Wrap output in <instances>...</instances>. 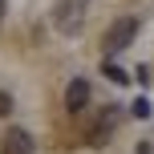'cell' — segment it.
<instances>
[{
	"label": "cell",
	"mask_w": 154,
	"mask_h": 154,
	"mask_svg": "<svg viewBox=\"0 0 154 154\" xmlns=\"http://www.w3.org/2000/svg\"><path fill=\"white\" fill-rule=\"evenodd\" d=\"M134 154H154V146H150V142H138V150H134Z\"/></svg>",
	"instance_id": "9"
},
{
	"label": "cell",
	"mask_w": 154,
	"mask_h": 154,
	"mask_svg": "<svg viewBox=\"0 0 154 154\" xmlns=\"http://www.w3.org/2000/svg\"><path fill=\"white\" fill-rule=\"evenodd\" d=\"M0 20H4V0H0Z\"/></svg>",
	"instance_id": "10"
},
{
	"label": "cell",
	"mask_w": 154,
	"mask_h": 154,
	"mask_svg": "<svg viewBox=\"0 0 154 154\" xmlns=\"http://www.w3.org/2000/svg\"><path fill=\"white\" fill-rule=\"evenodd\" d=\"M130 114H134V118H150V114H154V106H150L146 97H138V101L130 106Z\"/></svg>",
	"instance_id": "7"
},
{
	"label": "cell",
	"mask_w": 154,
	"mask_h": 154,
	"mask_svg": "<svg viewBox=\"0 0 154 154\" xmlns=\"http://www.w3.org/2000/svg\"><path fill=\"white\" fill-rule=\"evenodd\" d=\"M101 73H106L114 85H126V81H130V73H126V69H118L114 61H106V65H101Z\"/></svg>",
	"instance_id": "6"
},
{
	"label": "cell",
	"mask_w": 154,
	"mask_h": 154,
	"mask_svg": "<svg viewBox=\"0 0 154 154\" xmlns=\"http://www.w3.org/2000/svg\"><path fill=\"white\" fill-rule=\"evenodd\" d=\"M134 37H138V20L134 16H122V20H114L106 29V41L101 45H106V53H122V49L134 45Z\"/></svg>",
	"instance_id": "2"
},
{
	"label": "cell",
	"mask_w": 154,
	"mask_h": 154,
	"mask_svg": "<svg viewBox=\"0 0 154 154\" xmlns=\"http://www.w3.org/2000/svg\"><path fill=\"white\" fill-rule=\"evenodd\" d=\"M0 154H37V142H32V134H29V130L12 126V130L0 138Z\"/></svg>",
	"instance_id": "3"
},
{
	"label": "cell",
	"mask_w": 154,
	"mask_h": 154,
	"mask_svg": "<svg viewBox=\"0 0 154 154\" xmlns=\"http://www.w3.org/2000/svg\"><path fill=\"white\" fill-rule=\"evenodd\" d=\"M114 126H118V106H106V114L97 118V126L85 134V138H89V146H106V138L114 134Z\"/></svg>",
	"instance_id": "5"
},
{
	"label": "cell",
	"mask_w": 154,
	"mask_h": 154,
	"mask_svg": "<svg viewBox=\"0 0 154 154\" xmlns=\"http://www.w3.org/2000/svg\"><path fill=\"white\" fill-rule=\"evenodd\" d=\"M85 12H89V0H57L53 4V29L73 37V32H81Z\"/></svg>",
	"instance_id": "1"
},
{
	"label": "cell",
	"mask_w": 154,
	"mask_h": 154,
	"mask_svg": "<svg viewBox=\"0 0 154 154\" xmlns=\"http://www.w3.org/2000/svg\"><path fill=\"white\" fill-rule=\"evenodd\" d=\"M8 114H12V97L0 89V118H8Z\"/></svg>",
	"instance_id": "8"
},
{
	"label": "cell",
	"mask_w": 154,
	"mask_h": 154,
	"mask_svg": "<svg viewBox=\"0 0 154 154\" xmlns=\"http://www.w3.org/2000/svg\"><path fill=\"white\" fill-rule=\"evenodd\" d=\"M85 106H89V81H85V77H73V81L65 85V109H69V114H81Z\"/></svg>",
	"instance_id": "4"
}]
</instances>
